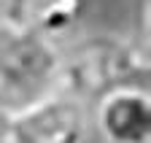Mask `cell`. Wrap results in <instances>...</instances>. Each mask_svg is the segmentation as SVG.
Returning <instances> with one entry per match:
<instances>
[{
	"instance_id": "6da1fadb",
	"label": "cell",
	"mask_w": 151,
	"mask_h": 143,
	"mask_svg": "<svg viewBox=\"0 0 151 143\" xmlns=\"http://www.w3.org/2000/svg\"><path fill=\"white\" fill-rule=\"evenodd\" d=\"M148 76V49L116 32L86 35L60 51V92L78 103H94L111 89L143 84Z\"/></svg>"
},
{
	"instance_id": "7a4b0ae2",
	"label": "cell",
	"mask_w": 151,
	"mask_h": 143,
	"mask_svg": "<svg viewBox=\"0 0 151 143\" xmlns=\"http://www.w3.org/2000/svg\"><path fill=\"white\" fill-rule=\"evenodd\" d=\"M60 89V49L0 14V111L8 116Z\"/></svg>"
},
{
	"instance_id": "3957f363",
	"label": "cell",
	"mask_w": 151,
	"mask_h": 143,
	"mask_svg": "<svg viewBox=\"0 0 151 143\" xmlns=\"http://www.w3.org/2000/svg\"><path fill=\"white\" fill-rule=\"evenodd\" d=\"M86 105L57 89L49 97L11 114L8 143H86Z\"/></svg>"
},
{
	"instance_id": "277c9868",
	"label": "cell",
	"mask_w": 151,
	"mask_h": 143,
	"mask_svg": "<svg viewBox=\"0 0 151 143\" xmlns=\"http://www.w3.org/2000/svg\"><path fill=\"white\" fill-rule=\"evenodd\" d=\"M94 127L105 143H151V95L127 84L94 100Z\"/></svg>"
},
{
	"instance_id": "5b68a950",
	"label": "cell",
	"mask_w": 151,
	"mask_h": 143,
	"mask_svg": "<svg viewBox=\"0 0 151 143\" xmlns=\"http://www.w3.org/2000/svg\"><path fill=\"white\" fill-rule=\"evenodd\" d=\"M84 8L86 0H8L3 16L46 41H54L78 24Z\"/></svg>"
},
{
	"instance_id": "8992f818",
	"label": "cell",
	"mask_w": 151,
	"mask_h": 143,
	"mask_svg": "<svg viewBox=\"0 0 151 143\" xmlns=\"http://www.w3.org/2000/svg\"><path fill=\"white\" fill-rule=\"evenodd\" d=\"M8 124H11V116L0 111V143H8Z\"/></svg>"
}]
</instances>
